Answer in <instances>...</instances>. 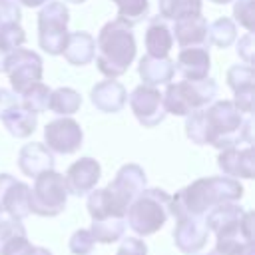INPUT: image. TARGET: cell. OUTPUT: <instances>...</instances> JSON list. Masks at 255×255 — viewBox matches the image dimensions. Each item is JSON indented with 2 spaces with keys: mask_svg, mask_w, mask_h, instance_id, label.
<instances>
[{
  "mask_svg": "<svg viewBox=\"0 0 255 255\" xmlns=\"http://www.w3.org/2000/svg\"><path fill=\"white\" fill-rule=\"evenodd\" d=\"M207 20L199 16H187L181 20H175V28L171 34L175 36L177 44L181 48H205L209 46V36H207Z\"/></svg>",
  "mask_w": 255,
  "mask_h": 255,
  "instance_id": "e0dca14e",
  "label": "cell"
},
{
  "mask_svg": "<svg viewBox=\"0 0 255 255\" xmlns=\"http://www.w3.org/2000/svg\"><path fill=\"white\" fill-rule=\"evenodd\" d=\"M18 255H52V251H48L46 247H40V245H28L24 251H20Z\"/></svg>",
  "mask_w": 255,
  "mask_h": 255,
  "instance_id": "ab89813d",
  "label": "cell"
},
{
  "mask_svg": "<svg viewBox=\"0 0 255 255\" xmlns=\"http://www.w3.org/2000/svg\"><path fill=\"white\" fill-rule=\"evenodd\" d=\"M253 122L243 118L231 100L215 102L187 116L185 133L197 145H213L217 149L253 143Z\"/></svg>",
  "mask_w": 255,
  "mask_h": 255,
  "instance_id": "6da1fadb",
  "label": "cell"
},
{
  "mask_svg": "<svg viewBox=\"0 0 255 255\" xmlns=\"http://www.w3.org/2000/svg\"><path fill=\"white\" fill-rule=\"evenodd\" d=\"M169 199L171 195L159 187L143 189L126 211L129 229L139 237H147L159 231L169 217Z\"/></svg>",
  "mask_w": 255,
  "mask_h": 255,
  "instance_id": "5b68a950",
  "label": "cell"
},
{
  "mask_svg": "<svg viewBox=\"0 0 255 255\" xmlns=\"http://www.w3.org/2000/svg\"><path fill=\"white\" fill-rule=\"evenodd\" d=\"M68 187L62 173L48 169L34 177L30 187V213L40 217H56L68 203Z\"/></svg>",
  "mask_w": 255,
  "mask_h": 255,
  "instance_id": "52a82bcc",
  "label": "cell"
},
{
  "mask_svg": "<svg viewBox=\"0 0 255 255\" xmlns=\"http://www.w3.org/2000/svg\"><path fill=\"white\" fill-rule=\"evenodd\" d=\"M116 255H147V245L139 237H126Z\"/></svg>",
  "mask_w": 255,
  "mask_h": 255,
  "instance_id": "e575fe53",
  "label": "cell"
},
{
  "mask_svg": "<svg viewBox=\"0 0 255 255\" xmlns=\"http://www.w3.org/2000/svg\"><path fill=\"white\" fill-rule=\"evenodd\" d=\"M139 78L143 80V86H161V84H169V80L175 74V64L173 60L165 58H155V56H143L139 60L137 66Z\"/></svg>",
  "mask_w": 255,
  "mask_h": 255,
  "instance_id": "44dd1931",
  "label": "cell"
},
{
  "mask_svg": "<svg viewBox=\"0 0 255 255\" xmlns=\"http://www.w3.org/2000/svg\"><path fill=\"white\" fill-rule=\"evenodd\" d=\"M145 189V171L137 163H126L118 169L114 181L88 193V213L92 221L108 217H126L129 203Z\"/></svg>",
  "mask_w": 255,
  "mask_h": 255,
  "instance_id": "3957f363",
  "label": "cell"
},
{
  "mask_svg": "<svg viewBox=\"0 0 255 255\" xmlns=\"http://www.w3.org/2000/svg\"><path fill=\"white\" fill-rule=\"evenodd\" d=\"M22 6H28V8H38V6H42V4H46V2H50V0H18Z\"/></svg>",
  "mask_w": 255,
  "mask_h": 255,
  "instance_id": "60d3db41",
  "label": "cell"
},
{
  "mask_svg": "<svg viewBox=\"0 0 255 255\" xmlns=\"http://www.w3.org/2000/svg\"><path fill=\"white\" fill-rule=\"evenodd\" d=\"M18 167L24 175L36 177L42 171L54 169V153L46 147V143L40 141L26 143L18 153Z\"/></svg>",
  "mask_w": 255,
  "mask_h": 255,
  "instance_id": "ac0fdd59",
  "label": "cell"
},
{
  "mask_svg": "<svg viewBox=\"0 0 255 255\" xmlns=\"http://www.w3.org/2000/svg\"><path fill=\"white\" fill-rule=\"evenodd\" d=\"M90 100H92V104L100 112L116 114V112H120L126 106L128 92H126V88L120 82H116V80H104V82H100V84H96L92 88Z\"/></svg>",
  "mask_w": 255,
  "mask_h": 255,
  "instance_id": "d6986e66",
  "label": "cell"
},
{
  "mask_svg": "<svg viewBox=\"0 0 255 255\" xmlns=\"http://www.w3.org/2000/svg\"><path fill=\"white\" fill-rule=\"evenodd\" d=\"M50 88L46 86V84H42V82H38V84H34L32 88H28L20 98V104L26 108V110H30V112H34V114H42V112H46L48 110V100H50Z\"/></svg>",
  "mask_w": 255,
  "mask_h": 255,
  "instance_id": "4dcf8cb0",
  "label": "cell"
},
{
  "mask_svg": "<svg viewBox=\"0 0 255 255\" xmlns=\"http://www.w3.org/2000/svg\"><path fill=\"white\" fill-rule=\"evenodd\" d=\"M118 4V20L133 26L149 12V0H114Z\"/></svg>",
  "mask_w": 255,
  "mask_h": 255,
  "instance_id": "f546056e",
  "label": "cell"
},
{
  "mask_svg": "<svg viewBox=\"0 0 255 255\" xmlns=\"http://www.w3.org/2000/svg\"><path fill=\"white\" fill-rule=\"evenodd\" d=\"M0 219H2V209H0Z\"/></svg>",
  "mask_w": 255,
  "mask_h": 255,
  "instance_id": "f6af8a7d",
  "label": "cell"
},
{
  "mask_svg": "<svg viewBox=\"0 0 255 255\" xmlns=\"http://www.w3.org/2000/svg\"><path fill=\"white\" fill-rule=\"evenodd\" d=\"M223 255H255L253 253V243H237L231 249H227Z\"/></svg>",
  "mask_w": 255,
  "mask_h": 255,
  "instance_id": "f35d334b",
  "label": "cell"
},
{
  "mask_svg": "<svg viewBox=\"0 0 255 255\" xmlns=\"http://www.w3.org/2000/svg\"><path fill=\"white\" fill-rule=\"evenodd\" d=\"M44 139H46V147L50 151L62 153V155H70L74 151H78L82 147V139H84V131L80 128V124L72 118H58L54 122H48L44 128Z\"/></svg>",
  "mask_w": 255,
  "mask_h": 255,
  "instance_id": "30bf717a",
  "label": "cell"
},
{
  "mask_svg": "<svg viewBox=\"0 0 255 255\" xmlns=\"http://www.w3.org/2000/svg\"><path fill=\"white\" fill-rule=\"evenodd\" d=\"M82 96L72 88H56L50 92L48 110H52L58 116H72L80 110Z\"/></svg>",
  "mask_w": 255,
  "mask_h": 255,
  "instance_id": "4316f807",
  "label": "cell"
},
{
  "mask_svg": "<svg viewBox=\"0 0 255 255\" xmlns=\"http://www.w3.org/2000/svg\"><path fill=\"white\" fill-rule=\"evenodd\" d=\"M0 209L12 219L22 221L30 215V185L10 173H0Z\"/></svg>",
  "mask_w": 255,
  "mask_h": 255,
  "instance_id": "7c38bea8",
  "label": "cell"
},
{
  "mask_svg": "<svg viewBox=\"0 0 255 255\" xmlns=\"http://www.w3.org/2000/svg\"><path fill=\"white\" fill-rule=\"evenodd\" d=\"M211 2H215V4H229L231 0H211Z\"/></svg>",
  "mask_w": 255,
  "mask_h": 255,
  "instance_id": "7bdbcfd3",
  "label": "cell"
},
{
  "mask_svg": "<svg viewBox=\"0 0 255 255\" xmlns=\"http://www.w3.org/2000/svg\"><path fill=\"white\" fill-rule=\"evenodd\" d=\"M102 175V167L94 157H80L78 161H74L64 179H66V187L68 193L72 195H88L92 189H96V183L100 181Z\"/></svg>",
  "mask_w": 255,
  "mask_h": 255,
  "instance_id": "5bb4252c",
  "label": "cell"
},
{
  "mask_svg": "<svg viewBox=\"0 0 255 255\" xmlns=\"http://www.w3.org/2000/svg\"><path fill=\"white\" fill-rule=\"evenodd\" d=\"M175 70L185 78V80H203L209 74L211 60L207 48H181L177 54Z\"/></svg>",
  "mask_w": 255,
  "mask_h": 255,
  "instance_id": "ffe728a7",
  "label": "cell"
},
{
  "mask_svg": "<svg viewBox=\"0 0 255 255\" xmlns=\"http://www.w3.org/2000/svg\"><path fill=\"white\" fill-rule=\"evenodd\" d=\"M68 22H70V12L66 4L60 0H52L40 10L38 44L46 54L50 56L62 54L66 38H68Z\"/></svg>",
  "mask_w": 255,
  "mask_h": 255,
  "instance_id": "ba28073f",
  "label": "cell"
},
{
  "mask_svg": "<svg viewBox=\"0 0 255 255\" xmlns=\"http://www.w3.org/2000/svg\"><path fill=\"white\" fill-rule=\"evenodd\" d=\"M253 48H255L253 32H247L243 38H239V42H237V54H239V58L245 60L247 66L253 64Z\"/></svg>",
  "mask_w": 255,
  "mask_h": 255,
  "instance_id": "8d00e7d4",
  "label": "cell"
},
{
  "mask_svg": "<svg viewBox=\"0 0 255 255\" xmlns=\"http://www.w3.org/2000/svg\"><path fill=\"white\" fill-rule=\"evenodd\" d=\"M233 16L239 22V26H243L247 32H253V18H255V10H253V0H237L233 6Z\"/></svg>",
  "mask_w": 255,
  "mask_h": 255,
  "instance_id": "836d02e7",
  "label": "cell"
},
{
  "mask_svg": "<svg viewBox=\"0 0 255 255\" xmlns=\"http://www.w3.org/2000/svg\"><path fill=\"white\" fill-rule=\"evenodd\" d=\"M124 231H126V221L120 219V217L96 219V221H92V227H90V233H92L94 241L104 243V245L120 241L124 237Z\"/></svg>",
  "mask_w": 255,
  "mask_h": 255,
  "instance_id": "484cf974",
  "label": "cell"
},
{
  "mask_svg": "<svg viewBox=\"0 0 255 255\" xmlns=\"http://www.w3.org/2000/svg\"><path fill=\"white\" fill-rule=\"evenodd\" d=\"M94 52H96V42L92 38V34L88 32H72L68 34L66 38V44H64V58L72 64V66H86L94 60Z\"/></svg>",
  "mask_w": 255,
  "mask_h": 255,
  "instance_id": "7402d4cb",
  "label": "cell"
},
{
  "mask_svg": "<svg viewBox=\"0 0 255 255\" xmlns=\"http://www.w3.org/2000/svg\"><path fill=\"white\" fill-rule=\"evenodd\" d=\"M219 169L229 177H241L251 179L255 175V153L253 147H227L221 149L217 157Z\"/></svg>",
  "mask_w": 255,
  "mask_h": 255,
  "instance_id": "2e32d148",
  "label": "cell"
},
{
  "mask_svg": "<svg viewBox=\"0 0 255 255\" xmlns=\"http://www.w3.org/2000/svg\"><path fill=\"white\" fill-rule=\"evenodd\" d=\"M145 48H147V54L155 58H165L173 48V34H171V28L163 22V18L159 16L151 18L145 30Z\"/></svg>",
  "mask_w": 255,
  "mask_h": 255,
  "instance_id": "cb8c5ba5",
  "label": "cell"
},
{
  "mask_svg": "<svg viewBox=\"0 0 255 255\" xmlns=\"http://www.w3.org/2000/svg\"><path fill=\"white\" fill-rule=\"evenodd\" d=\"M96 241L90 233V229H78L72 233L70 241H68V247H70V253L72 255H88L92 249H94Z\"/></svg>",
  "mask_w": 255,
  "mask_h": 255,
  "instance_id": "d6a6232c",
  "label": "cell"
},
{
  "mask_svg": "<svg viewBox=\"0 0 255 255\" xmlns=\"http://www.w3.org/2000/svg\"><path fill=\"white\" fill-rule=\"evenodd\" d=\"M66 2H72V4H82V2H86V0H66Z\"/></svg>",
  "mask_w": 255,
  "mask_h": 255,
  "instance_id": "ee69618b",
  "label": "cell"
},
{
  "mask_svg": "<svg viewBox=\"0 0 255 255\" xmlns=\"http://www.w3.org/2000/svg\"><path fill=\"white\" fill-rule=\"evenodd\" d=\"M10 52H6L4 48H0V72H4V66H6V58H8Z\"/></svg>",
  "mask_w": 255,
  "mask_h": 255,
  "instance_id": "b9f144b4",
  "label": "cell"
},
{
  "mask_svg": "<svg viewBox=\"0 0 255 255\" xmlns=\"http://www.w3.org/2000/svg\"><path fill=\"white\" fill-rule=\"evenodd\" d=\"M227 84L235 94V108L243 114L253 112V94H255V74L251 66H231L227 70Z\"/></svg>",
  "mask_w": 255,
  "mask_h": 255,
  "instance_id": "9a60e30c",
  "label": "cell"
},
{
  "mask_svg": "<svg viewBox=\"0 0 255 255\" xmlns=\"http://www.w3.org/2000/svg\"><path fill=\"white\" fill-rule=\"evenodd\" d=\"M30 245L26 227L18 219H0V255H18Z\"/></svg>",
  "mask_w": 255,
  "mask_h": 255,
  "instance_id": "603a6c76",
  "label": "cell"
},
{
  "mask_svg": "<svg viewBox=\"0 0 255 255\" xmlns=\"http://www.w3.org/2000/svg\"><path fill=\"white\" fill-rule=\"evenodd\" d=\"M18 104H20V100H18V96H16L14 92L0 88V118H2L8 110H12L14 106H18Z\"/></svg>",
  "mask_w": 255,
  "mask_h": 255,
  "instance_id": "74e56055",
  "label": "cell"
},
{
  "mask_svg": "<svg viewBox=\"0 0 255 255\" xmlns=\"http://www.w3.org/2000/svg\"><path fill=\"white\" fill-rule=\"evenodd\" d=\"M129 108L143 128H155L167 116L163 108V96L151 86H137L129 94Z\"/></svg>",
  "mask_w": 255,
  "mask_h": 255,
  "instance_id": "8fae6325",
  "label": "cell"
},
{
  "mask_svg": "<svg viewBox=\"0 0 255 255\" xmlns=\"http://www.w3.org/2000/svg\"><path fill=\"white\" fill-rule=\"evenodd\" d=\"M24 42H26V34H24V28L20 26V22L0 24V48H4L6 52H14Z\"/></svg>",
  "mask_w": 255,
  "mask_h": 255,
  "instance_id": "1f68e13d",
  "label": "cell"
},
{
  "mask_svg": "<svg viewBox=\"0 0 255 255\" xmlns=\"http://www.w3.org/2000/svg\"><path fill=\"white\" fill-rule=\"evenodd\" d=\"M4 72L8 74L14 94L22 96L28 88H32L34 84H38L42 80V72H44L42 58L32 50L16 48L14 52L8 54Z\"/></svg>",
  "mask_w": 255,
  "mask_h": 255,
  "instance_id": "9c48e42d",
  "label": "cell"
},
{
  "mask_svg": "<svg viewBox=\"0 0 255 255\" xmlns=\"http://www.w3.org/2000/svg\"><path fill=\"white\" fill-rule=\"evenodd\" d=\"M0 120H2L4 128L8 129V133H12L14 137H28V135H32V131L38 126V114L26 110L22 104L8 110Z\"/></svg>",
  "mask_w": 255,
  "mask_h": 255,
  "instance_id": "d4e9b609",
  "label": "cell"
},
{
  "mask_svg": "<svg viewBox=\"0 0 255 255\" xmlns=\"http://www.w3.org/2000/svg\"><path fill=\"white\" fill-rule=\"evenodd\" d=\"M195 255H197V253H195ZM207 255H213V253H207Z\"/></svg>",
  "mask_w": 255,
  "mask_h": 255,
  "instance_id": "bcb514c9",
  "label": "cell"
},
{
  "mask_svg": "<svg viewBox=\"0 0 255 255\" xmlns=\"http://www.w3.org/2000/svg\"><path fill=\"white\" fill-rule=\"evenodd\" d=\"M207 36L209 42L215 44L217 48H229L237 38L235 22L231 18H217L207 26Z\"/></svg>",
  "mask_w": 255,
  "mask_h": 255,
  "instance_id": "f1b7e54d",
  "label": "cell"
},
{
  "mask_svg": "<svg viewBox=\"0 0 255 255\" xmlns=\"http://www.w3.org/2000/svg\"><path fill=\"white\" fill-rule=\"evenodd\" d=\"M243 195V185L225 175H211L201 177L189 183L187 187L179 189L169 199V215L175 219L197 215L203 217L211 207L227 201H237Z\"/></svg>",
  "mask_w": 255,
  "mask_h": 255,
  "instance_id": "7a4b0ae2",
  "label": "cell"
},
{
  "mask_svg": "<svg viewBox=\"0 0 255 255\" xmlns=\"http://www.w3.org/2000/svg\"><path fill=\"white\" fill-rule=\"evenodd\" d=\"M96 42V64L98 70L110 80L120 78L128 72L135 58V36L129 24L122 20H112L104 24Z\"/></svg>",
  "mask_w": 255,
  "mask_h": 255,
  "instance_id": "277c9868",
  "label": "cell"
},
{
  "mask_svg": "<svg viewBox=\"0 0 255 255\" xmlns=\"http://www.w3.org/2000/svg\"><path fill=\"white\" fill-rule=\"evenodd\" d=\"M207 237H209V229L203 217H197V215L179 217L173 227V243L185 255L199 253L205 247Z\"/></svg>",
  "mask_w": 255,
  "mask_h": 255,
  "instance_id": "4fadbf2b",
  "label": "cell"
},
{
  "mask_svg": "<svg viewBox=\"0 0 255 255\" xmlns=\"http://www.w3.org/2000/svg\"><path fill=\"white\" fill-rule=\"evenodd\" d=\"M22 12L16 0H0V24L20 22Z\"/></svg>",
  "mask_w": 255,
  "mask_h": 255,
  "instance_id": "d590c367",
  "label": "cell"
},
{
  "mask_svg": "<svg viewBox=\"0 0 255 255\" xmlns=\"http://www.w3.org/2000/svg\"><path fill=\"white\" fill-rule=\"evenodd\" d=\"M163 96V108L173 116H189L207 108L217 96V84L209 76L203 80H183L169 84Z\"/></svg>",
  "mask_w": 255,
  "mask_h": 255,
  "instance_id": "8992f818",
  "label": "cell"
},
{
  "mask_svg": "<svg viewBox=\"0 0 255 255\" xmlns=\"http://www.w3.org/2000/svg\"><path fill=\"white\" fill-rule=\"evenodd\" d=\"M201 0H159V16L163 20H181L201 14Z\"/></svg>",
  "mask_w": 255,
  "mask_h": 255,
  "instance_id": "83f0119b",
  "label": "cell"
}]
</instances>
